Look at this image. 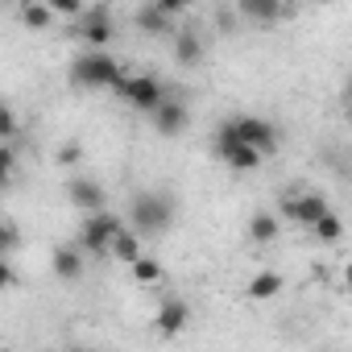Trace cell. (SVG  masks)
Here are the masks:
<instances>
[{
    "mask_svg": "<svg viewBox=\"0 0 352 352\" xmlns=\"http://www.w3.org/2000/svg\"><path fill=\"white\" fill-rule=\"evenodd\" d=\"M174 216H179V204H174L170 191H141L129 204V224H133L129 232H137V236H162V232H170Z\"/></svg>",
    "mask_w": 352,
    "mask_h": 352,
    "instance_id": "obj_1",
    "label": "cell"
},
{
    "mask_svg": "<svg viewBox=\"0 0 352 352\" xmlns=\"http://www.w3.org/2000/svg\"><path fill=\"white\" fill-rule=\"evenodd\" d=\"M124 75H129V71H124L112 54H104V50H87V54H79V58L71 63V83L83 87V91H100V87L112 91Z\"/></svg>",
    "mask_w": 352,
    "mask_h": 352,
    "instance_id": "obj_2",
    "label": "cell"
},
{
    "mask_svg": "<svg viewBox=\"0 0 352 352\" xmlns=\"http://www.w3.org/2000/svg\"><path fill=\"white\" fill-rule=\"evenodd\" d=\"M124 224L112 216V212H91V216H83V224H79V232H75V249L87 257H100V253H108L112 249V241H116V232H120Z\"/></svg>",
    "mask_w": 352,
    "mask_h": 352,
    "instance_id": "obj_3",
    "label": "cell"
},
{
    "mask_svg": "<svg viewBox=\"0 0 352 352\" xmlns=\"http://www.w3.org/2000/svg\"><path fill=\"white\" fill-rule=\"evenodd\" d=\"M112 91H116L129 108H137V112H153V108L166 100V87H162L157 75H124Z\"/></svg>",
    "mask_w": 352,
    "mask_h": 352,
    "instance_id": "obj_4",
    "label": "cell"
},
{
    "mask_svg": "<svg viewBox=\"0 0 352 352\" xmlns=\"http://www.w3.org/2000/svg\"><path fill=\"white\" fill-rule=\"evenodd\" d=\"M327 212H331V208H327V199H323L319 191H302V195H282L274 216H278V220L286 216L290 224H298V228H311V224H319Z\"/></svg>",
    "mask_w": 352,
    "mask_h": 352,
    "instance_id": "obj_5",
    "label": "cell"
},
{
    "mask_svg": "<svg viewBox=\"0 0 352 352\" xmlns=\"http://www.w3.org/2000/svg\"><path fill=\"white\" fill-rule=\"evenodd\" d=\"M75 21H79V38H83L91 50H104V46L116 38V21H112V9H108V5H91V9H83Z\"/></svg>",
    "mask_w": 352,
    "mask_h": 352,
    "instance_id": "obj_6",
    "label": "cell"
},
{
    "mask_svg": "<svg viewBox=\"0 0 352 352\" xmlns=\"http://www.w3.org/2000/svg\"><path fill=\"white\" fill-rule=\"evenodd\" d=\"M232 129H236V141L257 149L261 157L278 149V129L265 120V116H232Z\"/></svg>",
    "mask_w": 352,
    "mask_h": 352,
    "instance_id": "obj_7",
    "label": "cell"
},
{
    "mask_svg": "<svg viewBox=\"0 0 352 352\" xmlns=\"http://www.w3.org/2000/svg\"><path fill=\"white\" fill-rule=\"evenodd\" d=\"M149 120H153V133L157 137H179V133H187V124H191V108L183 104V100H162L153 112H149Z\"/></svg>",
    "mask_w": 352,
    "mask_h": 352,
    "instance_id": "obj_8",
    "label": "cell"
},
{
    "mask_svg": "<svg viewBox=\"0 0 352 352\" xmlns=\"http://www.w3.org/2000/svg\"><path fill=\"white\" fill-rule=\"evenodd\" d=\"M67 199H71L83 216H91V212H108V191H104L96 179H87V174H75V179L67 183Z\"/></svg>",
    "mask_w": 352,
    "mask_h": 352,
    "instance_id": "obj_9",
    "label": "cell"
},
{
    "mask_svg": "<svg viewBox=\"0 0 352 352\" xmlns=\"http://www.w3.org/2000/svg\"><path fill=\"white\" fill-rule=\"evenodd\" d=\"M187 323H191V307H187V298H162V307H157V315H153V331L157 336H179V331H187Z\"/></svg>",
    "mask_w": 352,
    "mask_h": 352,
    "instance_id": "obj_10",
    "label": "cell"
},
{
    "mask_svg": "<svg viewBox=\"0 0 352 352\" xmlns=\"http://www.w3.org/2000/svg\"><path fill=\"white\" fill-rule=\"evenodd\" d=\"M54 274H58L63 282H79V278L87 274V257H83L75 245H58V249H54Z\"/></svg>",
    "mask_w": 352,
    "mask_h": 352,
    "instance_id": "obj_11",
    "label": "cell"
},
{
    "mask_svg": "<svg viewBox=\"0 0 352 352\" xmlns=\"http://www.w3.org/2000/svg\"><path fill=\"white\" fill-rule=\"evenodd\" d=\"M236 17H245V21H282V17H290V9L278 5V0H241Z\"/></svg>",
    "mask_w": 352,
    "mask_h": 352,
    "instance_id": "obj_12",
    "label": "cell"
},
{
    "mask_svg": "<svg viewBox=\"0 0 352 352\" xmlns=\"http://www.w3.org/2000/svg\"><path fill=\"white\" fill-rule=\"evenodd\" d=\"M174 58L183 67H195L204 58V38L195 30H174Z\"/></svg>",
    "mask_w": 352,
    "mask_h": 352,
    "instance_id": "obj_13",
    "label": "cell"
},
{
    "mask_svg": "<svg viewBox=\"0 0 352 352\" xmlns=\"http://www.w3.org/2000/svg\"><path fill=\"white\" fill-rule=\"evenodd\" d=\"M282 236V220L274 216V212H253V220H249V241L253 245H274Z\"/></svg>",
    "mask_w": 352,
    "mask_h": 352,
    "instance_id": "obj_14",
    "label": "cell"
},
{
    "mask_svg": "<svg viewBox=\"0 0 352 352\" xmlns=\"http://www.w3.org/2000/svg\"><path fill=\"white\" fill-rule=\"evenodd\" d=\"M282 286H286V278L274 274V270H265V274H253V282L245 286V294H249L253 302H270V298L282 294Z\"/></svg>",
    "mask_w": 352,
    "mask_h": 352,
    "instance_id": "obj_15",
    "label": "cell"
},
{
    "mask_svg": "<svg viewBox=\"0 0 352 352\" xmlns=\"http://www.w3.org/2000/svg\"><path fill=\"white\" fill-rule=\"evenodd\" d=\"M133 25H137L141 34H149V38H157V34H174V25L162 17L157 5H141V9L133 13Z\"/></svg>",
    "mask_w": 352,
    "mask_h": 352,
    "instance_id": "obj_16",
    "label": "cell"
},
{
    "mask_svg": "<svg viewBox=\"0 0 352 352\" xmlns=\"http://www.w3.org/2000/svg\"><path fill=\"white\" fill-rule=\"evenodd\" d=\"M17 21L25 25V30H50L54 25V13H50V5H38V0H30V5H21L17 9Z\"/></svg>",
    "mask_w": 352,
    "mask_h": 352,
    "instance_id": "obj_17",
    "label": "cell"
},
{
    "mask_svg": "<svg viewBox=\"0 0 352 352\" xmlns=\"http://www.w3.org/2000/svg\"><path fill=\"white\" fill-rule=\"evenodd\" d=\"M108 253H112V257H116L120 265H133V261L141 257V236H137V232H129V228H120Z\"/></svg>",
    "mask_w": 352,
    "mask_h": 352,
    "instance_id": "obj_18",
    "label": "cell"
},
{
    "mask_svg": "<svg viewBox=\"0 0 352 352\" xmlns=\"http://www.w3.org/2000/svg\"><path fill=\"white\" fill-rule=\"evenodd\" d=\"M307 232H311L319 245H340V241H344V220H340L336 212H327V216H323L319 224H311Z\"/></svg>",
    "mask_w": 352,
    "mask_h": 352,
    "instance_id": "obj_19",
    "label": "cell"
},
{
    "mask_svg": "<svg viewBox=\"0 0 352 352\" xmlns=\"http://www.w3.org/2000/svg\"><path fill=\"white\" fill-rule=\"evenodd\" d=\"M224 162H228L236 174H253V170H261V153L249 149V145H236L232 153H224Z\"/></svg>",
    "mask_w": 352,
    "mask_h": 352,
    "instance_id": "obj_20",
    "label": "cell"
},
{
    "mask_svg": "<svg viewBox=\"0 0 352 352\" xmlns=\"http://www.w3.org/2000/svg\"><path fill=\"white\" fill-rule=\"evenodd\" d=\"M129 270H133V278H137L141 286H153V282H162V261H157V257H145V253H141V257H137Z\"/></svg>",
    "mask_w": 352,
    "mask_h": 352,
    "instance_id": "obj_21",
    "label": "cell"
},
{
    "mask_svg": "<svg viewBox=\"0 0 352 352\" xmlns=\"http://www.w3.org/2000/svg\"><path fill=\"white\" fill-rule=\"evenodd\" d=\"M17 129H21V120H17V112L9 108V100H0V145H13V137H17Z\"/></svg>",
    "mask_w": 352,
    "mask_h": 352,
    "instance_id": "obj_22",
    "label": "cell"
},
{
    "mask_svg": "<svg viewBox=\"0 0 352 352\" xmlns=\"http://www.w3.org/2000/svg\"><path fill=\"white\" fill-rule=\"evenodd\" d=\"M21 245V232L13 220H0V261H9V253Z\"/></svg>",
    "mask_w": 352,
    "mask_h": 352,
    "instance_id": "obj_23",
    "label": "cell"
},
{
    "mask_svg": "<svg viewBox=\"0 0 352 352\" xmlns=\"http://www.w3.org/2000/svg\"><path fill=\"white\" fill-rule=\"evenodd\" d=\"M212 145H216V153L224 157V153H232L241 141H236V129H232V120H224L220 129H216V137H212Z\"/></svg>",
    "mask_w": 352,
    "mask_h": 352,
    "instance_id": "obj_24",
    "label": "cell"
},
{
    "mask_svg": "<svg viewBox=\"0 0 352 352\" xmlns=\"http://www.w3.org/2000/svg\"><path fill=\"white\" fill-rule=\"evenodd\" d=\"M13 166H17V149H13V145H0V191L9 187V179H13Z\"/></svg>",
    "mask_w": 352,
    "mask_h": 352,
    "instance_id": "obj_25",
    "label": "cell"
},
{
    "mask_svg": "<svg viewBox=\"0 0 352 352\" xmlns=\"http://www.w3.org/2000/svg\"><path fill=\"white\" fill-rule=\"evenodd\" d=\"M79 162H83V145L79 141H67L58 149V166H79Z\"/></svg>",
    "mask_w": 352,
    "mask_h": 352,
    "instance_id": "obj_26",
    "label": "cell"
},
{
    "mask_svg": "<svg viewBox=\"0 0 352 352\" xmlns=\"http://www.w3.org/2000/svg\"><path fill=\"white\" fill-rule=\"evenodd\" d=\"M50 13H54V17H79V13H83V5H75V0H54Z\"/></svg>",
    "mask_w": 352,
    "mask_h": 352,
    "instance_id": "obj_27",
    "label": "cell"
},
{
    "mask_svg": "<svg viewBox=\"0 0 352 352\" xmlns=\"http://www.w3.org/2000/svg\"><path fill=\"white\" fill-rule=\"evenodd\" d=\"M13 282H17V274H13V265H9V261H0V290H9Z\"/></svg>",
    "mask_w": 352,
    "mask_h": 352,
    "instance_id": "obj_28",
    "label": "cell"
},
{
    "mask_svg": "<svg viewBox=\"0 0 352 352\" xmlns=\"http://www.w3.org/2000/svg\"><path fill=\"white\" fill-rule=\"evenodd\" d=\"M216 25L232 30V25H236V9H216Z\"/></svg>",
    "mask_w": 352,
    "mask_h": 352,
    "instance_id": "obj_29",
    "label": "cell"
}]
</instances>
